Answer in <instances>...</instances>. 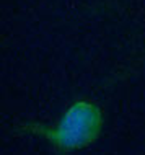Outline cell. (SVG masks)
I'll list each match as a JSON object with an SVG mask.
<instances>
[{"label": "cell", "instance_id": "1", "mask_svg": "<svg viewBox=\"0 0 145 155\" xmlns=\"http://www.w3.org/2000/svg\"><path fill=\"white\" fill-rule=\"evenodd\" d=\"M103 126L105 113L101 106L92 100H77L64 111L56 124L31 123L23 126L21 131H30L46 139L57 152L69 153L95 144L103 132Z\"/></svg>", "mask_w": 145, "mask_h": 155}]
</instances>
